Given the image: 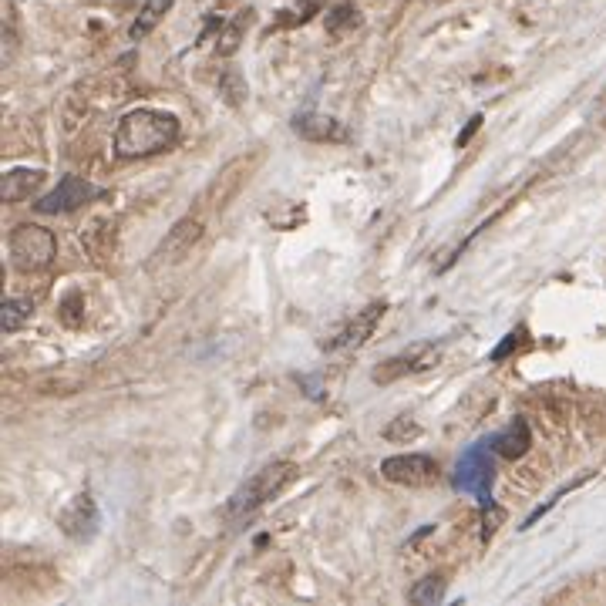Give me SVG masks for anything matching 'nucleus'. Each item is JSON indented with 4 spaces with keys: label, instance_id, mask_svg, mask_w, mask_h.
<instances>
[{
    "label": "nucleus",
    "instance_id": "nucleus-13",
    "mask_svg": "<svg viewBox=\"0 0 606 606\" xmlns=\"http://www.w3.org/2000/svg\"><path fill=\"white\" fill-rule=\"evenodd\" d=\"M41 182H44L41 169H14L0 182V196H4V202H24L41 189Z\"/></svg>",
    "mask_w": 606,
    "mask_h": 606
},
{
    "label": "nucleus",
    "instance_id": "nucleus-4",
    "mask_svg": "<svg viewBox=\"0 0 606 606\" xmlns=\"http://www.w3.org/2000/svg\"><path fill=\"white\" fill-rule=\"evenodd\" d=\"M492 482H495V448L489 445V438H485V442L462 452V458H458V465H455L452 485H455V492L475 495L482 505H489Z\"/></svg>",
    "mask_w": 606,
    "mask_h": 606
},
{
    "label": "nucleus",
    "instance_id": "nucleus-8",
    "mask_svg": "<svg viewBox=\"0 0 606 606\" xmlns=\"http://www.w3.org/2000/svg\"><path fill=\"white\" fill-rule=\"evenodd\" d=\"M435 361H438V347H435V344H415L411 351L394 354V357H388V361H384L381 367H374L371 378L378 381V384H391V381L404 378V374L428 371V367H435Z\"/></svg>",
    "mask_w": 606,
    "mask_h": 606
},
{
    "label": "nucleus",
    "instance_id": "nucleus-12",
    "mask_svg": "<svg viewBox=\"0 0 606 606\" xmlns=\"http://www.w3.org/2000/svg\"><path fill=\"white\" fill-rule=\"evenodd\" d=\"M489 445L495 448V455H499V458H509V462H516V458L526 455L529 445H532L529 421H526V418H516L509 428L495 431V435L489 438Z\"/></svg>",
    "mask_w": 606,
    "mask_h": 606
},
{
    "label": "nucleus",
    "instance_id": "nucleus-18",
    "mask_svg": "<svg viewBox=\"0 0 606 606\" xmlns=\"http://www.w3.org/2000/svg\"><path fill=\"white\" fill-rule=\"evenodd\" d=\"M357 24H361V14H357L354 7H347V4L337 7V11L327 17V31L334 34V38H341L344 31H351V27H357Z\"/></svg>",
    "mask_w": 606,
    "mask_h": 606
},
{
    "label": "nucleus",
    "instance_id": "nucleus-11",
    "mask_svg": "<svg viewBox=\"0 0 606 606\" xmlns=\"http://www.w3.org/2000/svg\"><path fill=\"white\" fill-rule=\"evenodd\" d=\"M293 132L307 142H344L347 128L330 115H317V112H303L293 118Z\"/></svg>",
    "mask_w": 606,
    "mask_h": 606
},
{
    "label": "nucleus",
    "instance_id": "nucleus-20",
    "mask_svg": "<svg viewBox=\"0 0 606 606\" xmlns=\"http://www.w3.org/2000/svg\"><path fill=\"white\" fill-rule=\"evenodd\" d=\"M243 31H246V14H240L233 24L226 27V31H223V38H219V44H216V51H219V54H233L236 48H240Z\"/></svg>",
    "mask_w": 606,
    "mask_h": 606
},
{
    "label": "nucleus",
    "instance_id": "nucleus-24",
    "mask_svg": "<svg viewBox=\"0 0 606 606\" xmlns=\"http://www.w3.org/2000/svg\"><path fill=\"white\" fill-rule=\"evenodd\" d=\"M482 122H485V118H482V115H475L472 122L465 125V132H458V139H455V145H458V149H465V145L472 142V135L479 132V128H482Z\"/></svg>",
    "mask_w": 606,
    "mask_h": 606
},
{
    "label": "nucleus",
    "instance_id": "nucleus-7",
    "mask_svg": "<svg viewBox=\"0 0 606 606\" xmlns=\"http://www.w3.org/2000/svg\"><path fill=\"white\" fill-rule=\"evenodd\" d=\"M101 189H95L91 182H85L81 176H64L58 182V189H51L48 196H41L38 202H34V209L44 216H58V213H75V209H81L85 202L98 199Z\"/></svg>",
    "mask_w": 606,
    "mask_h": 606
},
{
    "label": "nucleus",
    "instance_id": "nucleus-6",
    "mask_svg": "<svg viewBox=\"0 0 606 606\" xmlns=\"http://www.w3.org/2000/svg\"><path fill=\"white\" fill-rule=\"evenodd\" d=\"M381 475L394 485H408V489H421L438 479V462L431 455H394L381 462Z\"/></svg>",
    "mask_w": 606,
    "mask_h": 606
},
{
    "label": "nucleus",
    "instance_id": "nucleus-2",
    "mask_svg": "<svg viewBox=\"0 0 606 606\" xmlns=\"http://www.w3.org/2000/svg\"><path fill=\"white\" fill-rule=\"evenodd\" d=\"M293 479H297V465L293 462H273V465L260 468L253 479H246L240 489L233 492V499H229V505H226V516L229 519L253 516L263 502H270L273 495H280Z\"/></svg>",
    "mask_w": 606,
    "mask_h": 606
},
{
    "label": "nucleus",
    "instance_id": "nucleus-23",
    "mask_svg": "<svg viewBox=\"0 0 606 606\" xmlns=\"http://www.w3.org/2000/svg\"><path fill=\"white\" fill-rule=\"evenodd\" d=\"M327 0H297V21H310Z\"/></svg>",
    "mask_w": 606,
    "mask_h": 606
},
{
    "label": "nucleus",
    "instance_id": "nucleus-9",
    "mask_svg": "<svg viewBox=\"0 0 606 606\" xmlns=\"http://www.w3.org/2000/svg\"><path fill=\"white\" fill-rule=\"evenodd\" d=\"M58 526H61L64 536L75 539V543H85V539H91L98 532V505H95V499H91L88 492L75 495V499L61 509Z\"/></svg>",
    "mask_w": 606,
    "mask_h": 606
},
{
    "label": "nucleus",
    "instance_id": "nucleus-15",
    "mask_svg": "<svg viewBox=\"0 0 606 606\" xmlns=\"http://www.w3.org/2000/svg\"><path fill=\"white\" fill-rule=\"evenodd\" d=\"M411 603L418 606H435L445 600V580L442 576H425V580H418L415 586H411Z\"/></svg>",
    "mask_w": 606,
    "mask_h": 606
},
{
    "label": "nucleus",
    "instance_id": "nucleus-22",
    "mask_svg": "<svg viewBox=\"0 0 606 606\" xmlns=\"http://www.w3.org/2000/svg\"><path fill=\"white\" fill-rule=\"evenodd\" d=\"M519 344H522V330H512V334L505 337V341H502V344L492 351V361H505V357H509L512 351H516Z\"/></svg>",
    "mask_w": 606,
    "mask_h": 606
},
{
    "label": "nucleus",
    "instance_id": "nucleus-10",
    "mask_svg": "<svg viewBox=\"0 0 606 606\" xmlns=\"http://www.w3.org/2000/svg\"><path fill=\"white\" fill-rule=\"evenodd\" d=\"M384 310H388V303H371L361 314H354V320H347V324L337 330V337L330 341V351H357L361 344H367V337L381 324Z\"/></svg>",
    "mask_w": 606,
    "mask_h": 606
},
{
    "label": "nucleus",
    "instance_id": "nucleus-3",
    "mask_svg": "<svg viewBox=\"0 0 606 606\" xmlns=\"http://www.w3.org/2000/svg\"><path fill=\"white\" fill-rule=\"evenodd\" d=\"M7 253H11L14 270L41 273V270H48L54 263V256H58V240H54L51 229H44L38 223H21L11 229Z\"/></svg>",
    "mask_w": 606,
    "mask_h": 606
},
{
    "label": "nucleus",
    "instance_id": "nucleus-1",
    "mask_svg": "<svg viewBox=\"0 0 606 606\" xmlns=\"http://www.w3.org/2000/svg\"><path fill=\"white\" fill-rule=\"evenodd\" d=\"M179 142V118L159 108H135L115 128L118 159H149Z\"/></svg>",
    "mask_w": 606,
    "mask_h": 606
},
{
    "label": "nucleus",
    "instance_id": "nucleus-5",
    "mask_svg": "<svg viewBox=\"0 0 606 606\" xmlns=\"http://www.w3.org/2000/svg\"><path fill=\"white\" fill-rule=\"evenodd\" d=\"M199 240H202V223H199V219H192V216L179 219V223L172 226L169 233H165V240L155 246L149 266H152V270H162V266H176V263H182V260H186V256L192 253V246H196Z\"/></svg>",
    "mask_w": 606,
    "mask_h": 606
},
{
    "label": "nucleus",
    "instance_id": "nucleus-19",
    "mask_svg": "<svg viewBox=\"0 0 606 606\" xmlns=\"http://www.w3.org/2000/svg\"><path fill=\"white\" fill-rule=\"evenodd\" d=\"M505 522V509H499L495 502L482 505V543H492L495 532H499V526Z\"/></svg>",
    "mask_w": 606,
    "mask_h": 606
},
{
    "label": "nucleus",
    "instance_id": "nucleus-21",
    "mask_svg": "<svg viewBox=\"0 0 606 606\" xmlns=\"http://www.w3.org/2000/svg\"><path fill=\"white\" fill-rule=\"evenodd\" d=\"M418 435H421V428H418L408 415H404V418H394L391 425L384 428V438H388V442H408V438H418Z\"/></svg>",
    "mask_w": 606,
    "mask_h": 606
},
{
    "label": "nucleus",
    "instance_id": "nucleus-14",
    "mask_svg": "<svg viewBox=\"0 0 606 606\" xmlns=\"http://www.w3.org/2000/svg\"><path fill=\"white\" fill-rule=\"evenodd\" d=\"M172 4L176 0H145V7L139 11V17H135V24H132V41H142V38H149V34L155 31V24L162 21L165 14L172 11Z\"/></svg>",
    "mask_w": 606,
    "mask_h": 606
},
{
    "label": "nucleus",
    "instance_id": "nucleus-17",
    "mask_svg": "<svg viewBox=\"0 0 606 606\" xmlns=\"http://www.w3.org/2000/svg\"><path fill=\"white\" fill-rule=\"evenodd\" d=\"M219 95H223V101L229 108H240L246 101V78L240 75V71L229 68L223 78H219Z\"/></svg>",
    "mask_w": 606,
    "mask_h": 606
},
{
    "label": "nucleus",
    "instance_id": "nucleus-16",
    "mask_svg": "<svg viewBox=\"0 0 606 606\" xmlns=\"http://www.w3.org/2000/svg\"><path fill=\"white\" fill-rule=\"evenodd\" d=\"M31 300H4V314H0V324H4V334H14L21 330L27 320H31Z\"/></svg>",
    "mask_w": 606,
    "mask_h": 606
}]
</instances>
